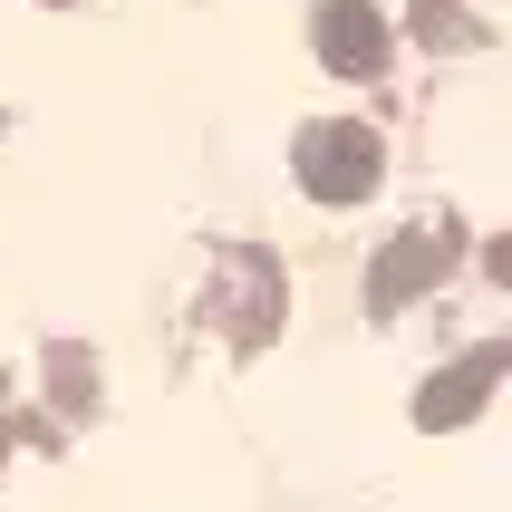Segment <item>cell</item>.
<instances>
[{"label":"cell","mask_w":512,"mask_h":512,"mask_svg":"<svg viewBox=\"0 0 512 512\" xmlns=\"http://www.w3.org/2000/svg\"><path fill=\"white\" fill-rule=\"evenodd\" d=\"M319 68H339V78H377V68H387L377 0H329V10H319Z\"/></svg>","instance_id":"cell-3"},{"label":"cell","mask_w":512,"mask_h":512,"mask_svg":"<svg viewBox=\"0 0 512 512\" xmlns=\"http://www.w3.org/2000/svg\"><path fill=\"white\" fill-rule=\"evenodd\" d=\"M455 261H464V232H455V223H416L406 242H387V252H377L368 300H377V310H406V300H426Z\"/></svg>","instance_id":"cell-2"},{"label":"cell","mask_w":512,"mask_h":512,"mask_svg":"<svg viewBox=\"0 0 512 512\" xmlns=\"http://www.w3.org/2000/svg\"><path fill=\"white\" fill-rule=\"evenodd\" d=\"M377 174H387V145H377V126H358V116L300 136V184H310L319 203H368Z\"/></svg>","instance_id":"cell-1"},{"label":"cell","mask_w":512,"mask_h":512,"mask_svg":"<svg viewBox=\"0 0 512 512\" xmlns=\"http://www.w3.org/2000/svg\"><path fill=\"white\" fill-rule=\"evenodd\" d=\"M0 397H10V377H0Z\"/></svg>","instance_id":"cell-6"},{"label":"cell","mask_w":512,"mask_h":512,"mask_svg":"<svg viewBox=\"0 0 512 512\" xmlns=\"http://www.w3.org/2000/svg\"><path fill=\"white\" fill-rule=\"evenodd\" d=\"M49 397H58V416H78V406H97V368H87L78 348H49Z\"/></svg>","instance_id":"cell-5"},{"label":"cell","mask_w":512,"mask_h":512,"mask_svg":"<svg viewBox=\"0 0 512 512\" xmlns=\"http://www.w3.org/2000/svg\"><path fill=\"white\" fill-rule=\"evenodd\" d=\"M493 377H503V339L474 348V358H455V368L435 377L426 397H416V426L445 435V426H464V416H484V406H493Z\"/></svg>","instance_id":"cell-4"}]
</instances>
